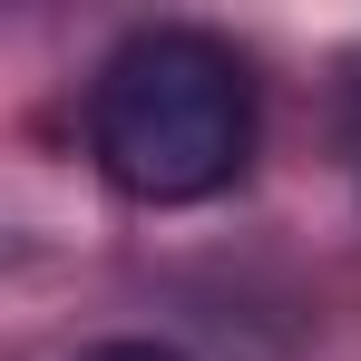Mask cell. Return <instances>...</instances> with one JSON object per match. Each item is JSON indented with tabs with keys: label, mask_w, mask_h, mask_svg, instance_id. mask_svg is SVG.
<instances>
[{
	"label": "cell",
	"mask_w": 361,
	"mask_h": 361,
	"mask_svg": "<svg viewBox=\"0 0 361 361\" xmlns=\"http://www.w3.org/2000/svg\"><path fill=\"white\" fill-rule=\"evenodd\" d=\"M78 361H185V352H166V342H88Z\"/></svg>",
	"instance_id": "2"
},
{
	"label": "cell",
	"mask_w": 361,
	"mask_h": 361,
	"mask_svg": "<svg viewBox=\"0 0 361 361\" xmlns=\"http://www.w3.org/2000/svg\"><path fill=\"white\" fill-rule=\"evenodd\" d=\"M88 157L137 205H205L254 157V68L215 30H127L88 78Z\"/></svg>",
	"instance_id": "1"
}]
</instances>
